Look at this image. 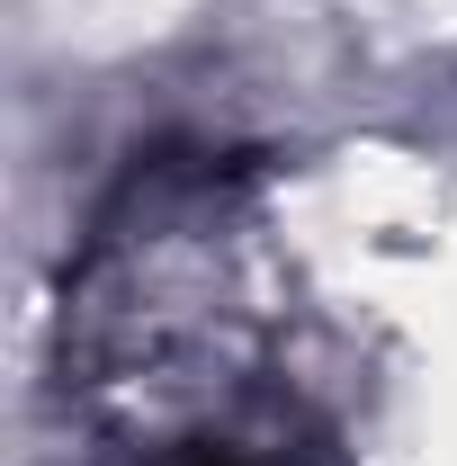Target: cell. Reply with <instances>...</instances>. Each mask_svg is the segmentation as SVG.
I'll list each match as a JSON object with an SVG mask.
<instances>
[{
    "mask_svg": "<svg viewBox=\"0 0 457 466\" xmlns=\"http://www.w3.org/2000/svg\"><path fill=\"white\" fill-rule=\"evenodd\" d=\"M207 466H233V458H207Z\"/></svg>",
    "mask_w": 457,
    "mask_h": 466,
    "instance_id": "cell-1",
    "label": "cell"
}]
</instances>
